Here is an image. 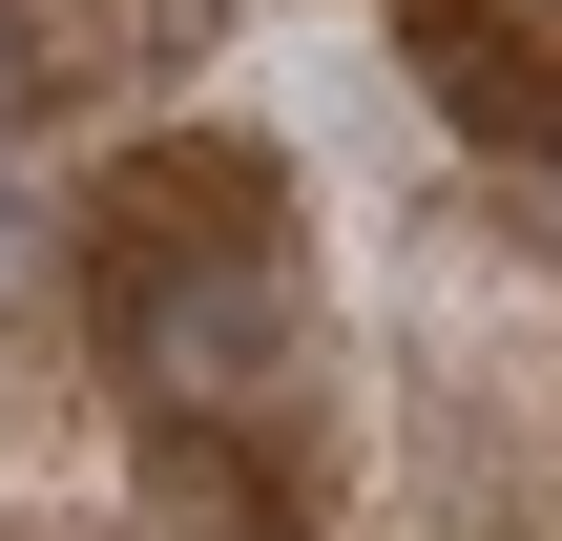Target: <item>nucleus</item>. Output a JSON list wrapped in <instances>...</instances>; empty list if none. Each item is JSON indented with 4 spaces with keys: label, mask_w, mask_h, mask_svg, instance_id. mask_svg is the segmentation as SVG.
Masks as SVG:
<instances>
[{
    "label": "nucleus",
    "mask_w": 562,
    "mask_h": 541,
    "mask_svg": "<svg viewBox=\"0 0 562 541\" xmlns=\"http://www.w3.org/2000/svg\"><path fill=\"white\" fill-rule=\"evenodd\" d=\"M83 292H104V334L167 417H271L292 396V250H104Z\"/></svg>",
    "instance_id": "obj_1"
},
{
    "label": "nucleus",
    "mask_w": 562,
    "mask_h": 541,
    "mask_svg": "<svg viewBox=\"0 0 562 541\" xmlns=\"http://www.w3.org/2000/svg\"><path fill=\"white\" fill-rule=\"evenodd\" d=\"M104 250H271V146H125L104 188H83V271Z\"/></svg>",
    "instance_id": "obj_2"
},
{
    "label": "nucleus",
    "mask_w": 562,
    "mask_h": 541,
    "mask_svg": "<svg viewBox=\"0 0 562 541\" xmlns=\"http://www.w3.org/2000/svg\"><path fill=\"white\" fill-rule=\"evenodd\" d=\"M396 21H417V63H438L459 125H542V146H562V83H542V42H521L501 0H396Z\"/></svg>",
    "instance_id": "obj_3"
},
{
    "label": "nucleus",
    "mask_w": 562,
    "mask_h": 541,
    "mask_svg": "<svg viewBox=\"0 0 562 541\" xmlns=\"http://www.w3.org/2000/svg\"><path fill=\"white\" fill-rule=\"evenodd\" d=\"M146 480L188 541H292V480L250 459V417H146Z\"/></svg>",
    "instance_id": "obj_4"
},
{
    "label": "nucleus",
    "mask_w": 562,
    "mask_h": 541,
    "mask_svg": "<svg viewBox=\"0 0 562 541\" xmlns=\"http://www.w3.org/2000/svg\"><path fill=\"white\" fill-rule=\"evenodd\" d=\"M0 125H21V21H0Z\"/></svg>",
    "instance_id": "obj_5"
}]
</instances>
